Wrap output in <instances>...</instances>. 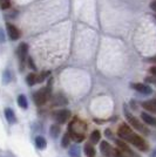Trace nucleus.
<instances>
[{
	"label": "nucleus",
	"mask_w": 156,
	"mask_h": 157,
	"mask_svg": "<svg viewBox=\"0 0 156 157\" xmlns=\"http://www.w3.org/2000/svg\"><path fill=\"white\" fill-rule=\"evenodd\" d=\"M100 151L106 157H113V154H115V151L111 148V145L108 142H106V141L101 142V144H100Z\"/></svg>",
	"instance_id": "6"
},
{
	"label": "nucleus",
	"mask_w": 156,
	"mask_h": 157,
	"mask_svg": "<svg viewBox=\"0 0 156 157\" xmlns=\"http://www.w3.org/2000/svg\"><path fill=\"white\" fill-rule=\"evenodd\" d=\"M12 78H13V75H12L10 69H6L5 72L2 73V82L4 83H10L12 81Z\"/></svg>",
	"instance_id": "19"
},
{
	"label": "nucleus",
	"mask_w": 156,
	"mask_h": 157,
	"mask_svg": "<svg viewBox=\"0 0 156 157\" xmlns=\"http://www.w3.org/2000/svg\"><path fill=\"white\" fill-rule=\"evenodd\" d=\"M141 117H142L143 122L148 125H153V127H156V116H153L148 113H142L141 114Z\"/></svg>",
	"instance_id": "9"
},
{
	"label": "nucleus",
	"mask_w": 156,
	"mask_h": 157,
	"mask_svg": "<svg viewBox=\"0 0 156 157\" xmlns=\"http://www.w3.org/2000/svg\"><path fill=\"white\" fill-rule=\"evenodd\" d=\"M153 60H154V61H155V62H156V58H155V59H153Z\"/></svg>",
	"instance_id": "33"
},
{
	"label": "nucleus",
	"mask_w": 156,
	"mask_h": 157,
	"mask_svg": "<svg viewBox=\"0 0 156 157\" xmlns=\"http://www.w3.org/2000/svg\"><path fill=\"white\" fill-rule=\"evenodd\" d=\"M150 157H156V149L154 151H153V154L150 155Z\"/></svg>",
	"instance_id": "32"
},
{
	"label": "nucleus",
	"mask_w": 156,
	"mask_h": 157,
	"mask_svg": "<svg viewBox=\"0 0 156 157\" xmlns=\"http://www.w3.org/2000/svg\"><path fill=\"white\" fill-rule=\"evenodd\" d=\"M71 134V136L74 140H75V142H81V141H84V138H85V136H84V134H78V132H69Z\"/></svg>",
	"instance_id": "23"
},
{
	"label": "nucleus",
	"mask_w": 156,
	"mask_h": 157,
	"mask_svg": "<svg viewBox=\"0 0 156 157\" xmlns=\"http://www.w3.org/2000/svg\"><path fill=\"white\" fill-rule=\"evenodd\" d=\"M84 151H85L86 156L87 157H94L95 156V149H94V147H93V144L91 143H87L85 145V148H84Z\"/></svg>",
	"instance_id": "16"
},
{
	"label": "nucleus",
	"mask_w": 156,
	"mask_h": 157,
	"mask_svg": "<svg viewBox=\"0 0 156 157\" xmlns=\"http://www.w3.org/2000/svg\"><path fill=\"white\" fill-rule=\"evenodd\" d=\"M143 108L147 109L148 111L156 114V100H150V101H146L142 103Z\"/></svg>",
	"instance_id": "12"
},
{
	"label": "nucleus",
	"mask_w": 156,
	"mask_h": 157,
	"mask_svg": "<svg viewBox=\"0 0 156 157\" xmlns=\"http://www.w3.org/2000/svg\"><path fill=\"white\" fill-rule=\"evenodd\" d=\"M7 33L12 40H18L20 38V31L12 24H7Z\"/></svg>",
	"instance_id": "8"
},
{
	"label": "nucleus",
	"mask_w": 156,
	"mask_h": 157,
	"mask_svg": "<svg viewBox=\"0 0 156 157\" xmlns=\"http://www.w3.org/2000/svg\"><path fill=\"white\" fill-rule=\"evenodd\" d=\"M5 42V33H4V29L0 28V44Z\"/></svg>",
	"instance_id": "28"
},
{
	"label": "nucleus",
	"mask_w": 156,
	"mask_h": 157,
	"mask_svg": "<svg viewBox=\"0 0 156 157\" xmlns=\"http://www.w3.org/2000/svg\"><path fill=\"white\" fill-rule=\"evenodd\" d=\"M5 117H6L7 122L10 124H13L17 122V117H15V113H14L11 108H6L5 109Z\"/></svg>",
	"instance_id": "11"
},
{
	"label": "nucleus",
	"mask_w": 156,
	"mask_h": 157,
	"mask_svg": "<svg viewBox=\"0 0 156 157\" xmlns=\"http://www.w3.org/2000/svg\"><path fill=\"white\" fill-rule=\"evenodd\" d=\"M69 155L71 157H80V148L78 145H73L69 148Z\"/></svg>",
	"instance_id": "21"
},
{
	"label": "nucleus",
	"mask_w": 156,
	"mask_h": 157,
	"mask_svg": "<svg viewBox=\"0 0 156 157\" xmlns=\"http://www.w3.org/2000/svg\"><path fill=\"white\" fill-rule=\"evenodd\" d=\"M53 117L54 120L60 123V124H62V123H65L67 122L69 117H71V111L67 110V109H59V110H55L53 113Z\"/></svg>",
	"instance_id": "4"
},
{
	"label": "nucleus",
	"mask_w": 156,
	"mask_h": 157,
	"mask_svg": "<svg viewBox=\"0 0 156 157\" xmlns=\"http://www.w3.org/2000/svg\"><path fill=\"white\" fill-rule=\"evenodd\" d=\"M129 142L133 144L136 149H138V150H141V151H147L148 148H149V145L144 141V138H142L141 136H138V135H135V134L131 136Z\"/></svg>",
	"instance_id": "3"
},
{
	"label": "nucleus",
	"mask_w": 156,
	"mask_h": 157,
	"mask_svg": "<svg viewBox=\"0 0 156 157\" xmlns=\"http://www.w3.org/2000/svg\"><path fill=\"white\" fill-rule=\"evenodd\" d=\"M131 87L138 93L143 94V95H150V94H153V89L148 85H144V83H134V85H131Z\"/></svg>",
	"instance_id": "7"
},
{
	"label": "nucleus",
	"mask_w": 156,
	"mask_h": 157,
	"mask_svg": "<svg viewBox=\"0 0 156 157\" xmlns=\"http://www.w3.org/2000/svg\"><path fill=\"white\" fill-rule=\"evenodd\" d=\"M117 135H119L121 138H123L124 141L129 142L131 136L134 135V132H133V130L130 129L128 125L121 124L120 125V128H119V130H117Z\"/></svg>",
	"instance_id": "5"
},
{
	"label": "nucleus",
	"mask_w": 156,
	"mask_h": 157,
	"mask_svg": "<svg viewBox=\"0 0 156 157\" xmlns=\"http://www.w3.org/2000/svg\"><path fill=\"white\" fill-rule=\"evenodd\" d=\"M49 132H51V136L53 138H57L60 135L61 132V127H60V123H57V124L51 125V129H49Z\"/></svg>",
	"instance_id": "15"
},
{
	"label": "nucleus",
	"mask_w": 156,
	"mask_h": 157,
	"mask_svg": "<svg viewBox=\"0 0 156 157\" xmlns=\"http://www.w3.org/2000/svg\"><path fill=\"white\" fill-rule=\"evenodd\" d=\"M49 94H51V88H49V85L47 86L46 88H44L42 90H38L33 95V100L35 102V105L41 107L46 103L47 98H49Z\"/></svg>",
	"instance_id": "1"
},
{
	"label": "nucleus",
	"mask_w": 156,
	"mask_h": 157,
	"mask_svg": "<svg viewBox=\"0 0 156 157\" xmlns=\"http://www.w3.org/2000/svg\"><path fill=\"white\" fill-rule=\"evenodd\" d=\"M150 8H151V10L156 13V0H154V1H151V2H150Z\"/></svg>",
	"instance_id": "30"
},
{
	"label": "nucleus",
	"mask_w": 156,
	"mask_h": 157,
	"mask_svg": "<svg viewBox=\"0 0 156 157\" xmlns=\"http://www.w3.org/2000/svg\"><path fill=\"white\" fill-rule=\"evenodd\" d=\"M146 80H147V82H149V83H154V85H156V76L155 75H153V76H148Z\"/></svg>",
	"instance_id": "26"
},
{
	"label": "nucleus",
	"mask_w": 156,
	"mask_h": 157,
	"mask_svg": "<svg viewBox=\"0 0 156 157\" xmlns=\"http://www.w3.org/2000/svg\"><path fill=\"white\" fill-rule=\"evenodd\" d=\"M38 82V76L34 74V73H31V74H28L26 78V83L29 87H32V86H34L35 83Z\"/></svg>",
	"instance_id": "18"
},
{
	"label": "nucleus",
	"mask_w": 156,
	"mask_h": 157,
	"mask_svg": "<svg viewBox=\"0 0 156 157\" xmlns=\"http://www.w3.org/2000/svg\"><path fill=\"white\" fill-rule=\"evenodd\" d=\"M54 105H58V107H61V105H67V98L61 95V94H58L54 96V101H53Z\"/></svg>",
	"instance_id": "13"
},
{
	"label": "nucleus",
	"mask_w": 156,
	"mask_h": 157,
	"mask_svg": "<svg viewBox=\"0 0 156 157\" xmlns=\"http://www.w3.org/2000/svg\"><path fill=\"white\" fill-rule=\"evenodd\" d=\"M150 73H151V75H155L156 76V67L154 66V67H150Z\"/></svg>",
	"instance_id": "31"
},
{
	"label": "nucleus",
	"mask_w": 156,
	"mask_h": 157,
	"mask_svg": "<svg viewBox=\"0 0 156 157\" xmlns=\"http://www.w3.org/2000/svg\"><path fill=\"white\" fill-rule=\"evenodd\" d=\"M35 145H37V148L40 149V150L46 149V147H47V141H46V138L42 137V136L35 137Z\"/></svg>",
	"instance_id": "14"
},
{
	"label": "nucleus",
	"mask_w": 156,
	"mask_h": 157,
	"mask_svg": "<svg viewBox=\"0 0 156 157\" xmlns=\"http://www.w3.org/2000/svg\"><path fill=\"white\" fill-rule=\"evenodd\" d=\"M27 53H28V46H27V44H20L19 47H18V51H17V54H18V56H19V59L21 61L25 60Z\"/></svg>",
	"instance_id": "10"
},
{
	"label": "nucleus",
	"mask_w": 156,
	"mask_h": 157,
	"mask_svg": "<svg viewBox=\"0 0 156 157\" xmlns=\"http://www.w3.org/2000/svg\"><path fill=\"white\" fill-rule=\"evenodd\" d=\"M115 157H127V156H126V154H124L123 151L116 150L115 151Z\"/></svg>",
	"instance_id": "29"
},
{
	"label": "nucleus",
	"mask_w": 156,
	"mask_h": 157,
	"mask_svg": "<svg viewBox=\"0 0 156 157\" xmlns=\"http://www.w3.org/2000/svg\"><path fill=\"white\" fill-rule=\"evenodd\" d=\"M100 140H101V134H100V131L99 130H95L92 132L91 135V142L92 143H98V142H100Z\"/></svg>",
	"instance_id": "20"
},
{
	"label": "nucleus",
	"mask_w": 156,
	"mask_h": 157,
	"mask_svg": "<svg viewBox=\"0 0 156 157\" xmlns=\"http://www.w3.org/2000/svg\"><path fill=\"white\" fill-rule=\"evenodd\" d=\"M11 6V0H0V7L2 10H7Z\"/></svg>",
	"instance_id": "25"
},
{
	"label": "nucleus",
	"mask_w": 156,
	"mask_h": 157,
	"mask_svg": "<svg viewBox=\"0 0 156 157\" xmlns=\"http://www.w3.org/2000/svg\"><path fill=\"white\" fill-rule=\"evenodd\" d=\"M18 105H19L20 108L22 109H27L28 108V101H27V98L25 95H19L18 96Z\"/></svg>",
	"instance_id": "17"
},
{
	"label": "nucleus",
	"mask_w": 156,
	"mask_h": 157,
	"mask_svg": "<svg viewBox=\"0 0 156 157\" xmlns=\"http://www.w3.org/2000/svg\"><path fill=\"white\" fill-rule=\"evenodd\" d=\"M124 114H126V116H127L128 122L133 125V128H134V129H136V130H138L140 132L144 134V135H148V134H149V130H148V129H147V128H146V127H144V125H143L142 123H141V122L135 117V116H133L129 111L124 109Z\"/></svg>",
	"instance_id": "2"
},
{
	"label": "nucleus",
	"mask_w": 156,
	"mask_h": 157,
	"mask_svg": "<svg viewBox=\"0 0 156 157\" xmlns=\"http://www.w3.org/2000/svg\"><path fill=\"white\" fill-rule=\"evenodd\" d=\"M71 143V134H65L64 135V137H62V141H61V144H62V147L64 148H67L68 145Z\"/></svg>",
	"instance_id": "22"
},
{
	"label": "nucleus",
	"mask_w": 156,
	"mask_h": 157,
	"mask_svg": "<svg viewBox=\"0 0 156 157\" xmlns=\"http://www.w3.org/2000/svg\"><path fill=\"white\" fill-rule=\"evenodd\" d=\"M28 66H29L31 68H33L34 71H37V66L34 65V61H33L32 58H28Z\"/></svg>",
	"instance_id": "27"
},
{
	"label": "nucleus",
	"mask_w": 156,
	"mask_h": 157,
	"mask_svg": "<svg viewBox=\"0 0 156 157\" xmlns=\"http://www.w3.org/2000/svg\"><path fill=\"white\" fill-rule=\"evenodd\" d=\"M51 75V73L49 72H44V73H41L39 76H38V82H44L46 78H48Z\"/></svg>",
	"instance_id": "24"
}]
</instances>
